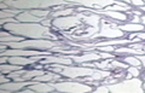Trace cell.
Returning <instances> with one entry per match:
<instances>
[{"instance_id":"8d00e7d4","label":"cell","mask_w":145,"mask_h":93,"mask_svg":"<svg viewBox=\"0 0 145 93\" xmlns=\"http://www.w3.org/2000/svg\"><path fill=\"white\" fill-rule=\"evenodd\" d=\"M140 10H144V11H145V5H144V6H142V7H140Z\"/></svg>"},{"instance_id":"d6986e66","label":"cell","mask_w":145,"mask_h":93,"mask_svg":"<svg viewBox=\"0 0 145 93\" xmlns=\"http://www.w3.org/2000/svg\"><path fill=\"white\" fill-rule=\"evenodd\" d=\"M117 28L123 30V32H142L145 29L144 24H139V23H127L123 25H117Z\"/></svg>"},{"instance_id":"7a4b0ae2","label":"cell","mask_w":145,"mask_h":93,"mask_svg":"<svg viewBox=\"0 0 145 93\" xmlns=\"http://www.w3.org/2000/svg\"><path fill=\"white\" fill-rule=\"evenodd\" d=\"M1 3L7 4L8 7L17 10H33V8H48L54 6L74 5L65 0H1Z\"/></svg>"},{"instance_id":"484cf974","label":"cell","mask_w":145,"mask_h":93,"mask_svg":"<svg viewBox=\"0 0 145 93\" xmlns=\"http://www.w3.org/2000/svg\"><path fill=\"white\" fill-rule=\"evenodd\" d=\"M126 70H127V73L131 74L133 77H138V75H139V69L137 68V66H132V65H131V66H128V68H127Z\"/></svg>"},{"instance_id":"f35d334b","label":"cell","mask_w":145,"mask_h":93,"mask_svg":"<svg viewBox=\"0 0 145 93\" xmlns=\"http://www.w3.org/2000/svg\"><path fill=\"white\" fill-rule=\"evenodd\" d=\"M144 80H145V75H144Z\"/></svg>"},{"instance_id":"7c38bea8","label":"cell","mask_w":145,"mask_h":93,"mask_svg":"<svg viewBox=\"0 0 145 93\" xmlns=\"http://www.w3.org/2000/svg\"><path fill=\"white\" fill-rule=\"evenodd\" d=\"M34 82V80H29V81H8L6 83H1L0 85V92L1 93H6V92H15V91H20L25 86H29Z\"/></svg>"},{"instance_id":"7402d4cb","label":"cell","mask_w":145,"mask_h":93,"mask_svg":"<svg viewBox=\"0 0 145 93\" xmlns=\"http://www.w3.org/2000/svg\"><path fill=\"white\" fill-rule=\"evenodd\" d=\"M122 60L125 62V63L127 64H129V65H132V66H142V62H140L137 57L134 56H128V57H125V58H122Z\"/></svg>"},{"instance_id":"44dd1931","label":"cell","mask_w":145,"mask_h":93,"mask_svg":"<svg viewBox=\"0 0 145 93\" xmlns=\"http://www.w3.org/2000/svg\"><path fill=\"white\" fill-rule=\"evenodd\" d=\"M23 69L22 65H17V64H11V63H5V64H0V72L1 74H8L16 70H21Z\"/></svg>"},{"instance_id":"9a60e30c","label":"cell","mask_w":145,"mask_h":93,"mask_svg":"<svg viewBox=\"0 0 145 93\" xmlns=\"http://www.w3.org/2000/svg\"><path fill=\"white\" fill-rule=\"evenodd\" d=\"M29 88H31L34 92H41V93H47L56 91V86L54 82H42V81H34L31 85H29Z\"/></svg>"},{"instance_id":"836d02e7","label":"cell","mask_w":145,"mask_h":93,"mask_svg":"<svg viewBox=\"0 0 145 93\" xmlns=\"http://www.w3.org/2000/svg\"><path fill=\"white\" fill-rule=\"evenodd\" d=\"M132 22H133V23H139V22H142V21H140V17L135 16V17H134V20H132Z\"/></svg>"},{"instance_id":"3957f363","label":"cell","mask_w":145,"mask_h":93,"mask_svg":"<svg viewBox=\"0 0 145 93\" xmlns=\"http://www.w3.org/2000/svg\"><path fill=\"white\" fill-rule=\"evenodd\" d=\"M46 68L50 72H54L61 74L64 77L69 79H79L84 76H89L93 73L97 72V68H92V66H72L71 64H47Z\"/></svg>"},{"instance_id":"4316f807","label":"cell","mask_w":145,"mask_h":93,"mask_svg":"<svg viewBox=\"0 0 145 93\" xmlns=\"http://www.w3.org/2000/svg\"><path fill=\"white\" fill-rule=\"evenodd\" d=\"M94 92H96V93H106V92H109V88H108L106 85L105 86H98Z\"/></svg>"},{"instance_id":"74e56055","label":"cell","mask_w":145,"mask_h":93,"mask_svg":"<svg viewBox=\"0 0 145 93\" xmlns=\"http://www.w3.org/2000/svg\"><path fill=\"white\" fill-rule=\"evenodd\" d=\"M143 87H144V92H145V83H143Z\"/></svg>"},{"instance_id":"ac0fdd59","label":"cell","mask_w":145,"mask_h":93,"mask_svg":"<svg viewBox=\"0 0 145 93\" xmlns=\"http://www.w3.org/2000/svg\"><path fill=\"white\" fill-rule=\"evenodd\" d=\"M112 58H106L105 60L101 62V63H87V66H92V68H98V69H103V70H114L116 69L114 64L111 63Z\"/></svg>"},{"instance_id":"d6a6232c","label":"cell","mask_w":145,"mask_h":93,"mask_svg":"<svg viewBox=\"0 0 145 93\" xmlns=\"http://www.w3.org/2000/svg\"><path fill=\"white\" fill-rule=\"evenodd\" d=\"M0 8H1V10H6V8H8L7 4H5V3H1V4H0Z\"/></svg>"},{"instance_id":"f546056e","label":"cell","mask_w":145,"mask_h":93,"mask_svg":"<svg viewBox=\"0 0 145 93\" xmlns=\"http://www.w3.org/2000/svg\"><path fill=\"white\" fill-rule=\"evenodd\" d=\"M10 81V77H6V76H4V75H1L0 76V83H6V82H8Z\"/></svg>"},{"instance_id":"8fae6325","label":"cell","mask_w":145,"mask_h":93,"mask_svg":"<svg viewBox=\"0 0 145 93\" xmlns=\"http://www.w3.org/2000/svg\"><path fill=\"white\" fill-rule=\"evenodd\" d=\"M45 56L47 55H44V56H31L30 58H27V57H21V56H8V63L11 64H17V65H30V64H34L36 62L42 60L45 58Z\"/></svg>"},{"instance_id":"ba28073f","label":"cell","mask_w":145,"mask_h":93,"mask_svg":"<svg viewBox=\"0 0 145 93\" xmlns=\"http://www.w3.org/2000/svg\"><path fill=\"white\" fill-rule=\"evenodd\" d=\"M69 4L74 5H80L87 8H104L110 5H121V6H129L126 4L121 3L120 0H65Z\"/></svg>"},{"instance_id":"f1b7e54d","label":"cell","mask_w":145,"mask_h":93,"mask_svg":"<svg viewBox=\"0 0 145 93\" xmlns=\"http://www.w3.org/2000/svg\"><path fill=\"white\" fill-rule=\"evenodd\" d=\"M135 57L142 62V66H145V55H135Z\"/></svg>"},{"instance_id":"2e32d148","label":"cell","mask_w":145,"mask_h":93,"mask_svg":"<svg viewBox=\"0 0 145 93\" xmlns=\"http://www.w3.org/2000/svg\"><path fill=\"white\" fill-rule=\"evenodd\" d=\"M15 18L18 22H24V23H41V22L45 20L42 17L34 16L33 13H30L29 11H24V12L18 13Z\"/></svg>"},{"instance_id":"4fadbf2b","label":"cell","mask_w":145,"mask_h":93,"mask_svg":"<svg viewBox=\"0 0 145 93\" xmlns=\"http://www.w3.org/2000/svg\"><path fill=\"white\" fill-rule=\"evenodd\" d=\"M72 59L68 55H57V56H45L42 60H40V64H68L70 65Z\"/></svg>"},{"instance_id":"30bf717a","label":"cell","mask_w":145,"mask_h":93,"mask_svg":"<svg viewBox=\"0 0 145 93\" xmlns=\"http://www.w3.org/2000/svg\"><path fill=\"white\" fill-rule=\"evenodd\" d=\"M70 58L75 62V63L79 64H84L87 63V62H93V60H99L102 58H114V55L111 52H91V51H86L85 55H68Z\"/></svg>"},{"instance_id":"4dcf8cb0","label":"cell","mask_w":145,"mask_h":93,"mask_svg":"<svg viewBox=\"0 0 145 93\" xmlns=\"http://www.w3.org/2000/svg\"><path fill=\"white\" fill-rule=\"evenodd\" d=\"M134 36L139 38L140 40H145V33H140V32H138L137 34H134Z\"/></svg>"},{"instance_id":"6da1fadb","label":"cell","mask_w":145,"mask_h":93,"mask_svg":"<svg viewBox=\"0 0 145 93\" xmlns=\"http://www.w3.org/2000/svg\"><path fill=\"white\" fill-rule=\"evenodd\" d=\"M3 29L10 32L11 34L27 36L30 39H52L57 40L50 27H46L41 23H24V22H12L3 25Z\"/></svg>"},{"instance_id":"5bb4252c","label":"cell","mask_w":145,"mask_h":93,"mask_svg":"<svg viewBox=\"0 0 145 93\" xmlns=\"http://www.w3.org/2000/svg\"><path fill=\"white\" fill-rule=\"evenodd\" d=\"M48 55L46 51H25L22 48H12V50H6L1 52V56H21V57H31V56H44Z\"/></svg>"},{"instance_id":"9c48e42d","label":"cell","mask_w":145,"mask_h":93,"mask_svg":"<svg viewBox=\"0 0 145 93\" xmlns=\"http://www.w3.org/2000/svg\"><path fill=\"white\" fill-rule=\"evenodd\" d=\"M123 34H125V32L117 28L116 24H111V23H109L108 20L102 18L101 20V30H99L98 34L94 35L93 40L97 38H106V39L121 38V36H123Z\"/></svg>"},{"instance_id":"cb8c5ba5","label":"cell","mask_w":145,"mask_h":93,"mask_svg":"<svg viewBox=\"0 0 145 93\" xmlns=\"http://www.w3.org/2000/svg\"><path fill=\"white\" fill-rule=\"evenodd\" d=\"M30 13H33L34 16L38 17H42V18H46L50 15V10H39V8H33V10H28Z\"/></svg>"},{"instance_id":"ab89813d","label":"cell","mask_w":145,"mask_h":93,"mask_svg":"<svg viewBox=\"0 0 145 93\" xmlns=\"http://www.w3.org/2000/svg\"><path fill=\"white\" fill-rule=\"evenodd\" d=\"M144 1H145V0H144Z\"/></svg>"},{"instance_id":"e575fe53","label":"cell","mask_w":145,"mask_h":93,"mask_svg":"<svg viewBox=\"0 0 145 93\" xmlns=\"http://www.w3.org/2000/svg\"><path fill=\"white\" fill-rule=\"evenodd\" d=\"M140 21H142L143 24L145 25V16H140Z\"/></svg>"},{"instance_id":"8992f818","label":"cell","mask_w":145,"mask_h":93,"mask_svg":"<svg viewBox=\"0 0 145 93\" xmlns=\"http://www.w3.org/2000/svg\"><path fill=\"white\" fill-rule=\"evenodd\" d=\"M87 13L86 12H79L76 15H69V16H63L58 17L52 21V25L56 28V30H64V29H70L72 27L80 25L82 21L86 20Z\"/></svg>"},{"instance_id":"d590c367","label":"cell","mask_w":145,"mask_h":93,"mask_svg":"<svg viewBox=\"0 0 145 93\" xmlns=\"http://www.w3.org/2000/svg\"><path fill=\"white\" fill-rule=\"evenodd\" d=\"M122 1H125L126 4H132V1H131V0H122Z\"/></svg>"},{"instance_id":"5b68a950","label":"cell","mask_w":145,"mask_h":93,"mask_svg":"<svg viewBox=\"0 0 145 93\" xmlns=\"http://www.w3.org/2000/svg\"><path fill=\"white\" fill-rule=\"evenodd\" d=\"M109 88V92L112 93H143L144 87L142 80L137 77L133 79H126L122 82L111 83V85H106Z\"/></svg>"},{"instance_id":"e0dca14e","label":"cell","mask_w":145,"mask_h":93,"mask_svg":"<svg viewBox=\"0 0 145 93\" xmlns=\"http://www.w3.org/2000/svg\"><path fill=\"white\" fill-rule=\"evenodd\" d=\"M105 77H110V72L109 70H103V69H97L96 73H93L89 76H84V77H79L78 81H98V80H103Z\"/></svg>"},{"instance_id":"83f0119b","label":"cell","mask_w":145,"mask_h":93,"mask_svg":"<svg viewBox=\"0 0 145 93\" xmlns=\"http://www.w3.org/2000/svg\"><path fill=\"white\" fill-rule=\"evenodd\" d=\"M131 1H132L133 5L139 6V7H142V6L145 5V1H144V0H131Z\"/></svg>"},{"instance_id":"277c9868","label":"cell","mask_w":145,"mask_h":93,"mask_svg":"<svg viewBox=\"0 0 145 93\" xmlns=\"http://www.w3.org/2000/svg\"><path fill=\"white\" fill-rule=\"evenodd\" d=\"M10 48H36V50L46 51L54 46H58L59 42L57 40H48V39H31V40H22V41H11L4 42Z\"/></svg>"},{"instance_id":"d4e9b609","label":"cell","mask_w":145,"mask_h":93,"mask_svg":"<svg viewBox=\"0 0 145 93\" xmlns=\"http://www.w3.org/2000/svg\"><path fill=\"white\" fill-rule=\"evenodd\" d=\"M105 10H110V11H126V10H131V6H121V5H110V6H106L104 7Z\"/></svg>"},{"instance_id":"52a82bcc","label":"cell","mask_w":145,"mask_h":93,"mask_svg":"<svg viewBox=\"0 0 145 93\" xmlns=\"http://www.w3.org/2000/svg\"><path fill=\"white\" fill-rule=\"evenodd\" d=\"M56 91L58 92H69V93H86V92H92L93 88L85 85L81 81H61V82H54Z\"/></svg>"},{"instance_id":"1f68e13d","label":"cell","mask_w":145,"mask_h":93,"mask_svg":"<svg viewBox=\"0 0 145 93\" xmlns=\"http://www.w3.org/2000/svg\"><path fill=\"white\" fill-rule=\"evenodd\" d=\"M41 24L46 25V27H50V28H51V27H53V25L51 24V21H50V20H44V21L41 22Z\"/></svg>"},{"instance_id":"603a6c76","label":"cell","mask_w":145,"mask_h":93,"mask_svg":"<svg viewBox=\"0 0 145 93\" xmlns=\"http://www.w3.org/2000/svg\"><path fill=\"white\" fill-rule=\"evenodd\" d=\"M75 12V8L72 7H69V8H65V10H58L56 12L52 13L53 17H63V16H69V15H72Z\"/></svg>"},{"instance_id":"ffe728a7","label":"cell","mask_w":145,"mask_h":93,"mask_svg":"<svg viewBox=\"0 0 145 93\" xmlns=\"http://www.w3.org/2000/svg\"><path fill=\"white\" fill-rule=\"evenodd\" d=\"M24 36H21V35H11V33L8 32H1V38H0V41L1 42H11V41H22Z\"/></svg>"}]
</instances>
